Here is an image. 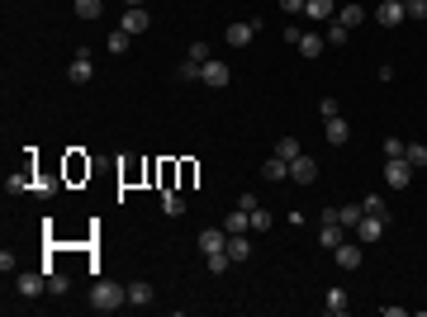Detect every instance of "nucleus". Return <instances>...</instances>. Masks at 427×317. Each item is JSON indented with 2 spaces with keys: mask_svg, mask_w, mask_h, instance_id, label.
Returning <instances> with one entry per match:
<instances>
[{
  "mask_svg": "<svg viewBox=\"0 0 427 317\" xmlns=\"http://www.w3.org/2000/svg\"><path fill=\"white\" fill-rule=\"evenodd\" d=\"M124 303H128L124 284H114V279H95V289H90V308H95V313H119Z\"/></svg>",
  "mask_w": 427,
  "mask_h": 317,
  "instance_id": "f257e3e1",
  "label": "nucleus"
},
{
  "mask_svg": "<svg viewBox=\"0 0 427 317\" xmlns=\"http://www.w3.org/2000/svg\"><path fill=\"white\" fill-rule=\"evenodd\" d=\"M384 228H389V218H380V213H366V218H361L351 232H356V241H361V246H371V241L384 237Z\"/></svg>",
  "mask_w": 427,
  "mask_h": 317,
  "instance_id": "f03ea898",
  "label": "nucleus"
},
{
  "mask_svg": "<svg viewBox=\"0 0 427 317\" xmlns=\"http://www.w3.org/2000/svg\"><path fill=\"white\" fill-rule=\"evenodd\" d=\"M384 180H389L394 190H408V185H413V166H408L404 157H389L384 161Z\"/></svg>",
  "mask_w": 427,
  "mask_h": 317,
  "instance_id": "7ed1b4c3",
  "label": "nucleus"
},
{
  "mask_svg": "<svg viewBox=\"0 0 427 317\" xmlns=\"http://www.w3.org/2000/svg\"><path fill=\"white\" fill-rule=\"evenodd\" d=\"M200 80H205L209 90H223V85L233 80V72H228V62H218V57H209V62L200 67Z\"/></svg>",
  "mask_w": 427,
  "mask_h": 317,
  "instance_id": "20e7f679",
  "label": "nucleus"
},
{
  "mask_svg": "<svg viewBox=\"0 0 427 317\" xmlns=\"http://www.w3.org/2000/svg\"><path fill=\"white\" fill-rule=\"evenodd\" d=\"M14 289H19V298H39L43 289H48V270H24V275L14 279Z\"/></svg>",
  "mask_w": 427,
  "mask_h": 317,
  "instance_id": "39448f33",
  "label": "nucleus"
},
{
  "mask_svg": "<svg viewBox=\"0 0 427 317\" xmlns=\"http://www.w3.org/2000/svg\"><path fill=\"white\" fill-rule=\"evenodd\" d=\"M408 14H404V0H380V10H375V24H384V29H399Z\"/></svg>",
  "mask_w": 427,
  "mask_h": 317,
  "instance_id": "423d86ee",
  "label": "nucleus"
},
{
  "mask_svg": "<svg viewBox=\"0 0 427 317\" xmlns=\"http://www.w3.org/2000/svg\"><path fill=\"white\" fill-rule=\"evenodd\" d=\"M147 24H152L147 5H128V10H124V19H119V29H124V34H143Z\"/></svg>",
  "mask_w": 427,
  "mask_h": 317,
  "instance_id": "0eeeda50",
  "label": "nucleus"
},
{
  "mask_svg": "<svg viewBox=\"0 0 427 317\" xmlns=\"http://www.w3.org/2000/svg\"><path fill=\"white\" fill-rule=\"evenodd\" d=\"M95 76V62H90V52H72V67H67V80H76V85H85V80Z\"/></svg>",
  "mask_w": 427,
  "mask_h": 317,
  "instance_id": "6e6552de",
  "label": "nucleus"
},
{
  "mask_svg": "<svg viewBox=\"0 0 427 317\" xmlns=\"http://www.w3.org/2000/svg\"><path fill=\"white\" fill-rule=\"evenodd\" d=\"M223 39L233 43V47H247V43L256 39V24H252V19H233V24L223 29Z\"/></svg>",
  "mask_w": 427,
  "mask_h": 317,
  "instance_id": "1a4fd4ad",
  "label": "nucleus"
},
{
  "mask_svg": "<svg viewBox=\"0 0 427 317\" xmlns=\"http://www.w3.org/2000/svg\"><path fill=\"white\" fill-rule=\"evenodd\" d=\"M313 175H318V161L299 152V157L290 161V180H295V185H313Z\"/></svg>",
  "mask_w": 427,
  "mask_h": 317,
  "instance_id": "9d476101",
  "label": "nucleus"
},
{
  "mask_svg": "<svg viewBox=\"0 0 427 317\" xmlns=\"http://www.w3.org/2000/svg\"><path fill=\"white\" fill-rule=\"evenodd\" d=\"M318 241H323V251H337L342 241H346V228H342L337 218H323V228H318Z\"/></svg>",
  "mask_w": 427,
  "mask_h": 317,
  "instance_id": "9b49d317",
  "label": "nucleus"
},
{
  "mask_svg": "<svg viewBox=\"0 0 427 317\" xmlns=\"http://www.w3.org/2000/svg\"><path fill=\"white\" fill-rule=\"evenodd\" d=\"M152 298H157V289L147 279H133L128 284V308H152Z\"/></svg>",
  "mask_w": 427,
  "mask_h": 317,
  "instance_id": "f8f14e48",
  "label": "nucleus"
},
{
  "mask_svg": "<svg viewBox=\"0 0 427 317\" xmlns=\"http://www.w3.org/2000/svg\"><path fill=\"white\" fill-rule=\"evenodd\" d=\"M223 251H228L233 265H242V261L252 256V241H247V232H228V246H223Z\"/></svg>",
  "mask_w": 427,
  "mask_h": 317,
  "instance_id": "ddd939ff",
  "label": "nucleus"
},
{
  "mask_svg": "<svg viewBox=\"0 0 427 317\" xmlns=\"http://www.w3.org/2000/svg\"><path fill=\"white\" fill-rule=\"evenodd\" d=\"M333 261H337L342 270H356L361 265V241H342L337 251H333Z\"/></svg>",
  "mask_w": 427,
  "mask_h": 317,
  "instance_id": "4468645a",
  "label": "nucleus"
},
{
  "mask_svg": "<svg viewBox=\"0 0 427 317\" xmlns=\"http://www.w3.org/2000/svg\"><path fill=\"white\" fill-rule=\"evenodd\" d=\"M323 133H328V142H333V147H342V142L351 138V128H346V119H342V114H333V119H323Z\"/></svg>",
  "mask_w": 427,
  "mask_h": 317,
  "instance_id": "2eb2a0df",
  "label": "nucleus"
},
{
  "mask_svg": "<svg viewBox=\"0 0 427 317\" xmlns=\"http://www.w3.org/2000/svg\"><path fill=\"white\" fill-rule=\"evenodd\" d=\"M304 14L318 24V19H337V5L333 0H304Z\"/></svg>",
  "mask_w": 427,
  "mask_h": 317,
  "instance_id": "dca6fc26",
  "label": "nucleus"
},
{
  "mask_svg": "<svg viewBox=\"0 0 427 317\" xmlns=\"http://www.w3.org/2000/svg\"><path fill=\"white\" fill-rule=\"evenodd\" d=\"M261 175H266L271 185H280V180H290V161H285V157H271L266 166H261Z\"/></svg>",
  "mask_w": 427,
  "mask_h": 317,
  "instance_id": "f3484780",
  "label": "nucleus"
},
{
  "mask_svg": "<svg viewBox=\"0 0 427 317\" xmlns=\"http://www.w3.org/2000/svg\"><path fill=\"white\" fill-rule=\"evenodd\" d=\"M223 246H228V232H223V228H205V232H200V251H205V256H209V251H223Z\"/></svg>",
  "mask_w": 427,
  "mask_h": 317,
  "instance_id": "a211bd4d",
  "label": "nucleus"
},
{
  "mask_svg": "<svg viewBox=\"0 0 427 317\" xmlns=\"http://www.w3.org/2000/svg\"><path fill=\"white\" fill-rule=\"evenodd\" d=\"M223 232H252V213H247V208H233V213L223 218Z\"/></svg>",
  "mask_w": 427,
  "mask_h": 317,
  "instance_id": "6ab92c4d",
  "label": "nucleus"
},
{
  "mask_svg": "<svg viewBox=\"0 0 427 317\" xmlns=\"http://www.w3.org/2000/svg\"><path fill=\"white\" fill-rule=\"evenodd\" d=\"M295 47L304 52V57H309V62H313V57H323V47H328V39H323V34H304V39H299Z\"/></svg>",
  "mask_w": 427,
  "mask_h": 317,
  "instance_id": "aec40b11",
  "label": "nucleus"
},
{
  "mask_svg": "<svg viewBox=\"0 0 427 317\" xmlns=\"http://www.w3.org/2000/svg\"><path fill=\"white\" fill-rule=\"evenodd\" d=\"M346 308H351V298H346V289H328V298H323V313L342 317Z\"/></svg>",
  "mask_w": 427,
  "mask_h": 317,
  "instance_id": "412c9836",
  "label": "nucleus"
},
{
  "mask_svg": "<svg viewBox=\"0 0 427 317\" xmlns=\"http://www.w3.org/2000/svg\"><path fill=\"white\" fill-rule=\"evenodd\" d=\"M337 19L346 24V29H356V24H366V10L351 0V5H337Z\"/></svg>",
  "mask_w": 427,
  "mask_h": 317,
  "instance_id": "4be33fe9",
  "label": "nucleus"
},
{
  "mask_svg": "<svg viewBox=\"0 0 427 317\" xmlns=\"http://www.w3.org/2000/svg\"><path fill=\"white\" fill-rule=\"evenodd\" d=\"M404 161H408L413 171H427V147L423 142H408V147H404Z\"/></svg>",
  "mask_w": 427,
  "mask_h": 317,
  "instance_id": "5701e85b",
  "label": "nucleus"
},
{
  "mask_svg": "<svg viewBox=\"0 0 427 317\" xmlns=\"http://www.w3.org/2000/svg\"><path fill=\"white\" fill-rule=\"evenodd\" d=\"M72 10H76V19H100L105 0H72Z\"/></svg>",
  "mask_w": 427,
  "mask_h": 317,
  "instance_id": "b1692460",
  "label": "nucleus"
},
{
  "mask_svg": "<svg viewBox=\"0 0 427 317\" xmlns=\"http://www.w3.org/2000/svg\"><path fill=\"white\" fill-rule=\"evenodd\" d=\"M67 289H72V275L52 265V270H48V294H67Z\"/></svg>",
  "mask_w": 427,
  "mask_h": 317,
  "instance_id": "393cba45",
  "label": "nucleus"
},
{
  "mask_svg": "<svg viewBox=\"0 0 427 317\" xmlns=\"http://www.w3.org/2000/svg\"><path fill=\"white\" fill-rule=\"evenodd\" d=\"M361 218H366V208H361V204H346V208H337V223H342V228H356Z\"/></svg>",
  "mask_w": 427,
  "mask_h": 317,
  "instance_id": "a878e982",
  "label": "nucleus"
},
{
  "mask_svg": "<svg viewBox=\"0 0 427 317\" xmlns=\"http://www.w3.org/2000/svg\"><path fill=\"white\" fill-rule=\"evenodd\" d=\"M323 39L333 43V47H342V43H351V29H346V24H342V19H333V24H328V34H323Z\"/></svg>",
  "mask_w": 427,
  "mask_h": 317,
  "instance_id": "bb28decb",
  "label": "nucleus"
},
{
  "mask_svg": "<svg viewBox=\"0 0 427 317\" xmlns=\"http://www.w3.org/2000/svg\"><path fill=\"white\" fill-rule=\"evenodd\" d=\"M228 265H233V261H228V251H209V256H205V270H209V275H223Z\"/></svg>",
  "mask_w": 427,
  "mask_h": 317,
  "instance_id": "cd10ccee",
  "label": "nucleus"
},
{
  "mask_svg": "<svg viewBox=\"0 0 427 317\" xmlns=\"http://www.w3.org/2000/svg\"><path fill=\"white\" fill-rule=\"evenodd\" d=\"M299 152H304V147H299V138H280V142H275V157H285V161H295Z\"/></svg>",
  "mask_w": 427,
  "mask_h": 317,
  "instance_id": "c85d7f7f",
  "label": "nucleus"
},
{
  "mask_svg": "<svg viewBox=\"0 0 427 317\" xmlns=\"http://www.w3.org/2000/svg\"><path fill=\"white\" fill-rule=\"evenodd\" d=\"M5 190H10V195H24V190H29V171H10Z\"/></svg>",
  "mask_w": 427,
  "mask_h": 317,
  "instance_id": "c756f323",
  "label": "nucleus"
},
{
  "mask_svg": "<svg viewBox=\"0 0 427 317\" xmlns=\"http://www.w3.org/2000/svg\"><path fill=\"white\" fill-rule=\"evenodd\" d=\"M128 43H133V34L114 29V34H110V52H114V57H124V52H128Z\"/></svg>",
  "mask_w": 427,
  "mask_h": 317,
  "instance_id": "7c9ffc66",
  "label": "nucleus"
},
{
  "mask_svg": "<svg viewBox=\"0 0 427 317\" xmlns=\"http://www.w3.org/2000/svg\"><path fill=\"white\" fill-rule=\"evenodd\" d=\"M162 208H167L171 218H180V213H185V199L176 195V190H167V195H162Z\"/></svg>",
  "mask_w": 427,
  "mask_h": 317,
  "instance_id": "2f4dec72",
  "label": "nucleus"
},
{
  "mask_svg": "<svg viewBox=\"0 0 427 317\" xmlns=\"http://www.w3.org/2000/svg\"><path fill=\"white\" fill-rule=\"evenodd\" d=\"M404 14H408L413 24H423L427 19V0H404Z\"/></svg>",
  "mask_w": 427,
  "mask_h": 317,
  "instance_id": "473e14b6",
  "label": "nucleus"
},
{
  "mask_svg": "<svg viewBox=\"0 0 427 317\" xmlns=\"http://www.w3.org/2000/svg\"><path fill=\"white\" fill-rule=\"evenodd\" d=\"M176 80H200V62H190V57H185V62L176 67Z\"/></svg>",
  "mask_w": 427,
  "mask_h": 317,
  "instance_id": "72a5a7b5",
  "label": "nucleus"
},
{
  "mask_svg": "<svg viewBox=\"0 0 427 317\" xmlns=\"http://www.w3.org/2000/svg\"><path fill=\"white\" fill-rule=\"evenodd\" d=\"M361 208H366V213H380V218H389V208H384L380 195H366V199H361Z\"/></svg>",
  "mask_w": 427,
  "mask_h": 317,
  "instance_id": "f704fd0d",
  "label": "nucleus"
},
{
  "mask_svg": "<svg viewBox=\"0 0 427 317\" xmlns=\"http://www.w3.org/2000/svg\"><path fill=\"white\" fill-rule=\"evenodd\" d=\"M190 62H200V67L209 62V43H205V39H200V43H190Z\"/></svg>",
  "mask_w": 427,
  "mask_h": 317,
  "instance_id": "c9c22d12",
  "label": "nucleus"
},
{
  "mask_svg": "<svg viewBox=\"0 0 427 317\" xmlns=\"http://www.w3.org/2000/svg\"><path fill=\"white\" fill-rule=\"evenodd\" d=\"M271 228V213L266 208H252V232H266Z\"/></svg>",
  "mask_w": 427,
  "mask_h": 317,
  "instance_id": "e433bc0d",
  "label": "nucleus"
},
{
  "mask_svg": "<svg viewBox=\"0 0 427 317\" xmlns=\"http://www.w3.org/2000/svg\"><path fill=\"white\" fill-rule=\"evenodd\" d=\"M404 147H408V142H399V138H384V161H389V157H404Z\"/></svg>",
  "mask_w": 427,
  "mask_h": 317,
  "instance_id": "4c0bfd02",
  "label": "nucleus"
},
{
  "mask_svg": "<svg viewBox=\"0 0 427 317\" xmlns=\"http://www.w3.org/2000/svg\"><path fill=\"white\" fill-rule=\"evenodd\" d=\"M318 114H323V119H333V114H342V105L333 100V95H323V105H318Z\"/></svg>",
  "mask_w": 427,
  "mask_h": 317,
  "instance_id": "58836bf2",
  "label": "nucleus"
},
{
  "mask_svg": "<svg viewBox=\"0 0 427 317\" xmlns=\"http://www.w3.org/2000/svg\"><path fill=\"white\" fill-rule=\"evenodd\" d=\"M275 5H280L285 14H304V0H275Z\"/></svg>",
  "mask_w": 427,
  "mask_h": 317,
  "instance_id": "ea45409f",
  "label": "nucleus"
},
{
  "mask_svg": "<svg viewBox=\"0 0 427 317\" xmlns=\"http://www.w3.org/2000/svg\"><path fill=\"white\" fill-rule=\"evenodd\" d=\"M124 5H147V0H124Z\"/></svg>",
  "mask_w": 427,
  "mask_h": 317,
  "instance_id": "a19ab883",
  "label": "nucleus"
}]
</instances>
